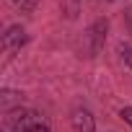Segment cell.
Instances as JSON below:
<instances>
[{
    "label": "cell",
    "mask_w": 132,
    "mask_h": 132,
    "mask_svg": "<svg viewBox=\"0 0 132 132\" xmlns=\"http://www.w3.org/2000/svg\"><path fill=\"white\" fill-rule=\"evenodd\" d=\"M119 54H122V62L127 65V68H132V47L129 44H122L119 47Z\"/></svg>",
    "instance_id": "obj_5"
},
{
    "label": "cell",
    "mask_w": 132,
    "mask_h": 132,
    "mask_svg": "<svg viewBox=\"0 0 132 132\" xmlns=\"http://www.w3.org/2000/svg\"><path fill=\"white\" fill-rule=\"evenodd\" d=\"M106 26H109L106 21H96V23L88 29V39L93 42V47H91V54L101 49V44H104V39H106Z\"/></svg>",
    "instance_id": "obj_4"
},
{
    "label": "cell",
    "mask_w": 132,
    "mask_h": 132,
    "mask_svg": "<svg viewBox=\"0 0 132 132\" xmlns=\"http://www.w3.org/2000/svg\"><path fill=\"white\" fill-rule=\"evenodd\" d=\"M29 42V34H26V29L23 26H8L5 29V34H3V52L8 54V57H13L16 52H21V47Z\"/></svg>",
    "instance_id": "obj_2"
},
{
    "label": "cell",
    "mask_w": 132,
    "mask_h": 132,
    "mask_svg": "<svg viewBox=\"0 0 132 132\" xmlns=\"http://www.w3.org/2000/svg\"><path fill=\"white\" fill-rule=\"evenodd\" d=\"M70 127L73 132H96V119L86 106H78L70 114Z\"/></svg>",
    "instance_id": "obj_3"
},
{
    "label": "cell",
    "mask_w": 132,
    "mask_h": 132,
    "mask_svg": "<svg viewBox=\"0 0 132 132\" xmlns=\"http://www.w3.org/2000/svg\"><path fill=\"white\" fill-rule=\"evenodd\" d=\"M31 132H52V129H49V127H47V124H39V127H34V129H31Z\"/></svg>",
    "instance_id": "obj_7"
},
{
    "label": "cell",
    "mask_w": 132,
    "mask_h": 132,
    "mask_svg": "<svg viewBox=\"0 0 132 132\" xmlns=\"http://www.w3.org/2000/svg\"><path fill=\"white\" fill-rule=\"evenodd\" d=\"M44 124L42 114L36 109H26V106H16L8 109L3 114V122H0V132H31L34 127Z\"/></svg>",
    "instance_id": "obj_1"
},
{
    "label": "cell",
    "mask_w": 132,
    "mask_h": 132,
    "mask_svg": "<svg viewBox=\"0 0 132 132\" xmlns=\"http://www.w3.org/2000/svg\"><path fill=\"white\" fill-rule=\"evenodd\" d=\"M119 117H122V119L132 127V106H122V109H119Z\"/></svg>",
    "instance_id": "obj_6"
},
{
    "label": "cell",
    "mask_w": 132,
    "mask_h": 132,
    "mask_svg": "<svg viewBox=\"0 0 132 132\" xmlns=\"http://www.w3.org/2000/svg\"><path fill=\"white\" fill-rule=\"evenodd\" d=\"M13 3H23V0H13Z\"/></svg>",
    "instance_id": "obj_8"
},
{
    "label": "cell",
    "mask_w": 132,
    "mask_h": 132,
    "mask_svg": "<svg viewBox=\"0 0 132 132\" xmlns=\"http://www.w3.org/2000/svg\"><path fill=\"white\" fill-rule=\"evenodd\" d=\"M109 3H111V0H109Z\"/></svg>",
    "instance_id": "obj_9"
}]
</instances>
